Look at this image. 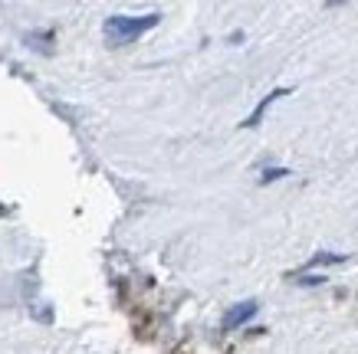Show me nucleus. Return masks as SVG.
<instances>
[{"instance_id": "f03ea898", "label": "nucleus", "mask_w": 358, "mask_h": 354, "mask_svg": "<svg viewBox=\"0 0 358 354\" xmlns=\"http://www.w3.org/2000/svg\"><path fill=\"white\" fill-rule=\"evenodd\" d=\"M257 309H260V305H257L253 299L237 302V305H234V309H230L227 315H224V322H220V328H224V332H234V328H240V325H247L250 318L257 315Z\"/></svg>"}, {"instance_id": "39448f33", "label": "nucleus", "mask_w": 358, "mask_h": 354, "mask_svg": "<svg viewBox=\"0 0 358 354\" xmlns=\"http://www.w3.org/2000/svg\"><path fill=\"white\" fill-rule=\"evenodd\" d=\"M286 174H293V171H289V168H270V171L263 174L260 181H263V184H270V181H280V177H286Z\"/></svg>"}, {"instance_id": "7ed1b4c3", "label": "nucleus", "mask_w": 358, "mask_h": 354, "mask_svg": "<svg viewBox=\"0 0 358 354\" xmlns=\"http://www.w3.org/2000/svg\"><path fill=\"white\" fill-rule=\"evenodd\" d=\"M289 92H293V89H286V86L273 89L270 96H266V98H263V102H260V105H257V108H253V112H250V118H247V121H240V125H243V128H257V125H260V121H263V115H266V108H270L273 102H276V98L289 96Z\"/></svg>"}, {"instance_id": "f257e3e1", "label": "nucleus", "mask_w": 358, "mask_h": 354, "mask_svg": "<svg viewBox=\"0 0 358 354\" xmlns=\"http://www.w3.org/2000/svg\"><path fill=\"white\" fill-rule=\"evenodd\" d=\"M162 23V13H145V17H125V13H115L106 20V36H109L112 43H131V40H138L141 33L155 30Z\"/></svg>"}, {"instance_id": "423d86ee", "label": "nucleus", "mask_w": 358, "mask_h": 354, "mask_svg": "<svg viewBox=\"0 0 358 354\" xmlns=\"http://www.w3.org/2000/svg\"><path fill=\"white\" fill-rule=\"evenodd\" d=\"M299 286H322L326 282V276H303V279H296Z\"/></svg>"}, {"instance_id": "20e7f679", "label": "nucleus", "mask_w": 358, "mask_h": 354, "mask_svg": "<svg viewBox=\"0 0 358 354\" xmlns=\"http://www.w3.org/2000/svg\"><path fill=\"white\" fill-rule=\"evenodd\" d=\"M345 253H315L313 259H309V269L313 266H338V263H345Z\"/></svg>"}]
</instances>
